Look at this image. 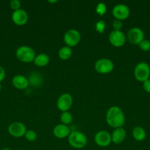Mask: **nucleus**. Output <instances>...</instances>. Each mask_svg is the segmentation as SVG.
I'll return each mask as SVG.
<instances>
[{"instance_id":"nucleus-30","label":"nucleus","mask_w":150,"mask_h":150,"mask_svg":"<svg viewBox=\"0 0 150 150\" xmlns=\"http://www.w3.org/2000/svg\"><path fill=\"white\" fill-rule=\"evenodd\" d=\"M1 150H11V149H9V148H4V149H2Z\"/></svg>"},{"instance_id":"nucleus-29","label":"nucleus","mask_w":150,"mask_h":150,"mask_svg":"<svg viewBox=\"0 0 150 150\" xmlns=\"http://www.w3.org/2000/svg\"><path fill=\"white\" fill-rule=\"evenodd\" d=\"M49 2H50V3H55V2H57V1H49Z\"/></svg>"},{"instance_id":"nucleus-28","label":"nucleus","mask_w":150,"mask_h":150,"mask_svg":"<svg viewBox=\"0 0 150 150\" xmlns=\"http://www.w3.org/2000/svg\"><path fill=\"white\" fill-rule=\"evenodd\" d=\"M5 78V70L0 65V82L2 81Z\"/></svg>"},{"instance_id":"nucleus-3","label":"nucleus","mask_w":150,"mask_h":150,"mask_svg":"<svg viewBox=\"0 0 150 150\" xmlns=\"http://www.w3.org/2000/svg\"><path fill=\"white\" fill-rule=\"evenodd\" d=\"M68 141L71 146L77 149L84 148L88 143L86 136L80 131L71 132Z\"/></svg>"},{"instance_id":"nucleus-22","label":"nucleus","mask_w":150,"mask_h":150,"mask_svg":"<svg viewBox=\"0 0 150 150\" xmlns=\"http://www.w3.org/2000/svg\"><path fill=\"white\" fill-rule=\"evenodd\" d=\"M105 27H106V23L105 22H104V21L100 20L96 23L95 29H96V31L97 32H99V33L100 34L104 33V30H105Z\"/></svg>"},{"instance_id":"nucleus-4","label":"nucleus","mask_w":150,"mask_h":150,"mask_svg":"<svg viewBox=\"0 0 150 150\" xmlns=\"http://www.w3.org/2000/svg\"><path fill=\"white\" fill-rule=\"evenodd\" d=\"M134 76L140 82H144L149 79L150 66L144 62L137 64L134 69Z\"/></svg>"},{"instance_id":"nucleus-12","label":"nucleus","mask_w":150,"mask_h":150,"mask_svg":"<svg viewBox=\"0 0 150 150\" xmlns=\"http://www.w3.org/2000/svg\"><path fill=\"white\" fill-rule=\"evenodd\" d=\"M94 141L98 146H101V147H106V146H109L112 142L111 135L108 132L101 130L96 133Z\"/></svg>"},{"instance_id":"nucleus-25","label":"nucleus","mask_w":150,"mask_h":150,"mask_svg":"<svg viewBox=\"0 0 150 150\" xmlns=\"http://www.w3.org/2000/svg\"><path fill=\"white\" fill-rule=\"evenodd\" d=\"M10 7H11L14 11L21 9V1H19V0H12V1H10Z\"/></svg>"},{"instance_id":"nucleus-15","label":"nucleus","mask_w":150,"mask_h":150,"mask_svg":"<svg viewBox=\"0 0 150 150\" xmlns=\"http://www.w3.org/2000/svg\"><path fill=\"white\" fill-rule=\"evenodd\" d=\"M71 133V130L68 125L63 124H59L56 125L53 129V134L57 139H65L69 137Z\"/></svg>"},{"instance_id":"nucleus-11","label":"nucleus","mask_w":150,"mask_h":150,"mask_svg":"<svg viewBox=\"0 0 150 150\" xmlns=\"http://www.w3.org/2000/svg\"><path fill=\"white\" fill-rule=\"evenodd\" d=\"M108 39L110 44L117 48L122 47L126 42V36L121 31H112L109 35Z\"/></svg>"},{"instance_id":"nucleus-18","label":"nucleus","mask_w":150,"mask_h":150,"mask_svg":"<svg viewBox=\"0 0 150 150\" xmlns=\"http://www.w3.org/2000/svg\"><path fill=\"white\" fill-rule=\"evenodd\" d=\"M50 58L47 54H40L36 56L34 59V64L39 67H43L46 66L49 63Z\"/></svg>"},{"instance_id":"nucleus-26","label":"nucleus","mask_w":150,"mask_h":150,"mask_svg":"<svg viewBox=\"0 0 150 150\" xmlns=\"http://www.w3.org/2000/svg\"><path fill=\"white\" fill-rule=\"evenodd\" d=\"M122 26H123V24H122L121 21L116 20L115 19L114 21L113 22V30L115 31H121Z\"/></svg>"},{"instance_id":"nucleus-14","label":"nucleus","mask_w":150,"mask_h":150,"mask_svg":"<svg viewBox=\"0 0 150 150\" xmlns=\"http://www.w3.org/2000/svg\"><path fill=\"white\" fill-rule=\"evenodd\" d=\"M12 83L16 89L19 90L26 89L29 85V79L23 75H16L13 78Z\"/></svg>"},{"instance_id":"nucleus-16","label":"nucleus","mask_w":150,"mask_h":150,"mask_svg":"<svg viewBox=\"0 0 150 150\" xmlns=\"http://www.w3.org/2000/svg\"><path fill=\"white\" fill-rule=\"evenodd\" d=\"M126 130L123 127H118L113 131L111 134V140L116 144H119L124 141L126 138Z\"/></svg>"},{"instance_id":"nucleus-9","label":"nucleus","mask_w":150,"mask_h":150,"mask_svg":"<svg viewBox=\"0 0 150 150\" xmlns=\"http://www.w3.org/2000/svg\"><path fill=\"white\" fill-rule=\"evenodd\" d=\"M127 38L129 42L134 45H139L144 40V32L141 28L132 27L128 31Z\"/></svg>"},{"instance_id":"nucleus-13","label":"nucleus","mask_w":150,"mask_h":150,"mask_svg":"<svg viewBox=\"0 0 150 150\" xmlns=\"http://www.w3.org/2000/svg\"><path fill=\"white\" fill-rule=\"evenodd\" d=\"M28 14L23 9L16 10L12 14V20L17 26H24L28 21Z\"/></svg>"},{"instance_id":"nucleus-2","label":"nucleus","mask_w":150,"mask_h":150,"mask_svg":"<svg viewBox=\"0 0 150 150\" xmlns=\"http://www.w3.org/2000/svg\"><path fill=\"white\" fill-rule=\"evenodd\" d=\"M16 56L19 61L24 63L32 62L36 57L33 48L27 45L19 46L16 51Z\"/></svg>"},{"instance_id":"nucleus-31","label":"nucleus","mask_w":150,"mask_h":150,"mask_svg":"<svg viewBox=\"0 0 150 150\" xmlns=\"http://www.w3.org/2000/svg\"><path fill=\"white\" fill-rule=\"evenodd\" d=\"M1 85L0 84V92H1Z\"/></svg>"},{"instance_id":"nucleus-19","label":"nucleus","mask_w":150,"mask_h":150,"mask_svg":"<svg viewBox=\"0 0 150 150\" xmlns=\"http://www.w3.org/2000/svg\"><path fill=\"white\" fill-rule=\"evenodd\" d=\"M72 55V50L70 47L69 46H63L60 48L59 50L58 56L60 59L62 60H68L71 58Z\"/></svg>"},{"instance_id":"nucleus-6","label":"nucleus","mask_w":150,"mask_h":150,"mask_svg":"<svg viewBox=\"0 0 150 150\" xmlns=\"http://www.w3.org/2000/svg\"><path fill=\"white\" fill-rule=\"evenodd\" d=\"M114 68V64L110 59L107 58L99 59L95 63V70L100 74H108Z\"/></svg>"},{"instance_id":"nucleus-23","label":"nucleus","mask_w":150,"mask_h":150,"mask_svg":"<svg viewBox=\"0 0 150 150\" xmlns=\"http://www.w3.org/2000/svg\"><path fill=\"white\" fill-rule=\"evenodd\" d=\"M25 139H26L29 142H35L37 139V133H35L34 130H26V133L24 135Z\"/></svg>"},{"instance_id":"nucleus-8","label":"nucleus","mask_w":150,"mask_h":150,"mask_svg":"<svg viewBox=\"0 0 150 150\" xmlns=\"http://www.w3.org/2000/svg\"><path fill=\"white\" fill-rule=\"evenodd\" d=\"M73 105V98L69 93H63L57 100V107L62 112L68 111Z\"/></svg>"},{"instance_id":"nucleus-17","label":"nucleus","mask_w":150,"mask_h":150,"mask_svg":"<svg viewBox=\"0 0 150 150\" xmlns=\"http://www.w3.org/2000/svg\"><path fill=\"white\" fill-rule=\"evenodd\" d=\"M132 137L138 142H143L146 137V132L144 127L137 126L132 130Z\"/></svg>"},{"instance_id":"nucleus-10","label":"nucleus","mask_w":150,"mask_h":150,"mask_svg":"<svg viewBox=\"0 0 150 150\" xmlns=\"http://www.w3.org/2000/svg\"><path fill=\"white\" fill-rule=\"evenodd\" d=\"M8 133L10 136L15 138H21L24 136L26 132V126L21 122H14L8 126Z\"/></svg>"},{"instance_id":"nucleus-1","label":"nucleus","mask_w":150,"mask_h":150,"mask_svg":"<svg viewBox=\"0 0 150 150\" xmlns=\"http://www.w3.org/2000/svg\"><path fill=\"white\" fill-rule=\"evenodd\" d=\"M106 121L107 125L113 128L122 127L125 122L124 114L119 107L112 106L107 110Z\"/></svg>"},{"instance_id":"nucleus-24","label":"nucleus","mask_w":150,"mask_h":150,"mask_svg":"<svg viewBox=\"0 0 150 150\" xmlns=\"http://www.w3.org/2000/svg\"><path fill=\"white\" fill-rule=\"evenodd\" d=\"M140 49L142 50L143 51H150V40L147 39H144V40L141 41L138 45Z\"/></svg>"},{"instance_id":"nucleus-21","label":"nucleus","mask_w":150,"mask_h":150,"mask_svg":"<svg viewBox=\"0 0 150 150\" xmlns=\"http://www.w3.org/2000/svg\"><path fill=\"white\" fill-rule=\"evenodd\" d=\"M96 13L99 16H103L107 13V6L104 3H99L96 7Z\"/></svg>"},{"instance_id":"nucleus-20","label":"nucleus","mask_w":150,"mask_h":150,"mask_svg":"<svg viewBox=\"0 0 150 150\" xmlns=\"http://www.w3.org/2000/svg\"><path fill=\"white\" fill-rule=\"evenodd\" d=\"M72 120H73V117L70 112L69 111L62 112L61 115H60V121H61L62 124L68 125L71 123Z\"/></svg>"},{"instance_id":"nucleus-7","label":"nucleus","mask_w":150,"mask_h":150,"mask_svg":"<svg viewBox=\"0 0 150 150\" xmlns=\"http://www.w3.org/2000/svg\"><path fill=\"white\" fill-rule=\"evenodd\" d=\"M113 17L115 19L119 21H124L128 18L130 14V10L128 6L124 4H118L113 8L112 10Z\"/></svg>"},{"instance_id":"nucleus-27","label":"nucleus","mask_w":150,"mask_h":150,"mask_svg":"<svg viewBox=\"0 0 150 150\" xmlns=\"http://www.w3.org/2000/svg\"><path fill=\"white\" fill-rule=\"evenodd\" d=\"M143 88L146 92L150 94V79H148L146 81L143 82Z\"/></svg>"},{"instance_id":"nucleus-5","label":"nucleus","mask_w":150,"mask_h":150,"mask_svg":"<svg viewBox=\"0 0 150 150\" xmlns=\"http://www.w3.org/2000/svg\"><path fill=\"white\" fill-rule=\"evenodd\" d=\"M81 40V35L79 31L74 29H71L66 31L63 36V41L66 46L74 47L79 44Z\"/></svg>"}]
</instances>
